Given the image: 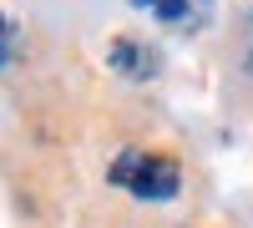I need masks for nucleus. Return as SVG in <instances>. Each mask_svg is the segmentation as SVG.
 I'll return each instance as SVG.
<instances>
[{"label": "nucleus", "instance_id": "obj_1", "mask_svg": "<svg viewBox=\"0 0 253 228\" xmlns=\"http://www.w3.org/2000/svg\"><path fill=\"white\" fill-rule=\"evenodd\" d=\"M107 182L126 188L142 203H167V198H177V188H182V168L172 157H162V152L126 147V152H117V162L107 168Z\"/></svg>", "mask_w": 253, "mask_h": 228}, {"label": "nucleus", "instance_id": "obj_2", "mask_svg": "<svg viewBox=\"0 0 253 228\" xmlns=\"http://www.w3.org/2000/svg\"><path fill=\"white\" fill-rule=\"evenodd\" d=\"M107 61H112V71H122L126 81H147V76L157 71V56L147 51V46H137V41H112Z\"/></svg>", "mask_w": 253, "mask_h": 228}, {"label": "nucleus", "instance_id": "obj_3", "mask_svg": "<svg viewBox=\"0 0 253 228\" xmlns=\"http://www.w3.org/2000/svg\"><path fill=\"white\" fill-rule=\"evenodd\" d=\"M137 10H152L157 20H182L187 15V0H132Z\"/></svg>", "mask_w": 253, "mask_h": 228}, {"label": "nucleus", "instance_id": "obj_4", "mask_svg": "<svg viewBox=\"0 0 253 228\" xmlns=\"http://www.w3.org/2000/svg\"><path fill=\"white\" fill-rule=\"evenodd\" d=\"M0 31H5V26H0Z\"/></svg>", "mask_w": 253, "mask_h": 228}]
</instances>
